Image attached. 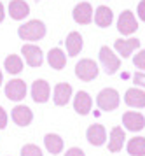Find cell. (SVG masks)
<instances>
[{"label":"cell","instance_id":"1","mask_svg":"<svg viewBox=\"0 0 145 156\" xmlns=\"http://www.w3.org/2000/svg\"><path fill=\"white\" fill-rule=\"evenodd\" d=\"M18 35L23 39V41H40L42 37L46 35V25L40 21V20H32V21L21 25L18 28Z\"/></svg>","mask_w":145,"mask_h":156},{"label":"cell","instance_id":"2","mask_svg":"<svg viewBox=\"0 0 145 156\" xmlns=\"http://www.w3.org/2000/svg\"><path fill=\"white\" fill-rule=\"evenodd\" d=\"M119 102H121V97H119L117 90H114V88H105V90H102V91L98 93V97H96L98 107L102 111H107V112L117 109Z\"/></svg>","mask_w":145,"mask_h":156},{"label":"cell","instance_id":"3","mask_svg":"<svg viewBox=\"0 0 145 156\" xmlns=\"http://www.w3.org/2000/svg\"><path fill=\"white\" fill-rule=\"evenodd\" d=\"M75 76L81 79V81H84V83H89L93 79H96L98 65L95 63L93 60H89V58H84V60H81V62L75 65Z\"/></svg>","mask_w":145,"mask_h":156},{"label":"cell","instance_id":"4","mask_svg":"<svg viewBox=\"0 0 145 156\" xmlns=\"http://www.w3.org/2000/svg\"><path fill=\"white\" fill-rule=\"evenodd\" d=\"M100 62L102 65L105 67V72L112 76V74H116L119 70V67H121V60L119 56H116V53L109 48V46H103L102 49H100Z\"/></svg>","mask_w":145,"mask_h":156},{"label":"cell","instance_id":"5","mask_svg":"<svg viewBox=\"0 0 145 156\" xmlns=\"http://www.w3.org/2000/svg\"><path fill=\"white\" fill-rule=\"evenodd\" d=\"M5 97L12 102H21L26 97V83L23 79H11L5 84Z\"/></svg>","mask_w":145,"mask_h":156},{"label":"cell","instance_id":"6","mask_svg":"<svg viewBox=\"0 0 145 156\" xmlns=\"http://www.w3.org/2000/svg\"><path fill=\"white\" fill-rule=\"evenodd\" d=\"M21 53H23L25 62H26L28 67H40L42 62H44V55H42V49L39 46L25 44V46L21 48Z\"/></svg>","mask_w":145,"mask_h":156},{"label":"cell","instance_id":"7","mask_svg":"<svg viewBox=\"0 0 145 156\" xmlns=\"http://www.w3.org/2000/svg\"><path fill=\"white\" fill-rule=\"evenodd\" d=\"M136 28H138V23L135 20L133 12L131 11H123L117 20V30L123 35H131L136 32Z\"/></svg>","mask_w":145,"mask_h":156},{"label":"cell","instance_id":"8","mask_svg":"<svg viewBox=\"0 0 145 156\" xmlns=\"http://www.w3.org/2000/svg\"><path fill=\"white\" fill-rule=\"evenodd\" d=\"M49 95H51V86H49L47 81H44V79L33 81V84H32V98H33V102L46 104L49 100Z\"/></svg>","mask_w":145,"mask_h":156},{"label":"cell","instance_id":"9","mask_svg":"<svg viewBox=\"0 0 145 156\" xmlns=\"http://www.w3.org/2000/svg\"><path fill=\"white\" fill-rule=\"evenodd\" d=\"M123 125L129 132H140V130L145 128V118H143V114H140V112L128 111V112L123 114Z\"/></svg>","mask_w":145,"mask_h":156},{"label":"cell","instance_id":"10","mask_svg":"<svg viewBox=\"0 0 145 156\" xmlns=\"http://www.w3.org/2000/svg\"><path fill=\"white\" fill-rule=\"evenodd\" d=\"M72 98V86L68 83H58L54 86V91H53V102L54 105L63 107L67 105Z\"/></svg>","mask_w":145,"mask_h":156},{"label":"cell","instance_id":"11","mask_svg":"<svg viewBox=\"0 0 145 156\" xmlns=\"http://www.w3.org/2000/svg\"><path fill=\"white\" fill-rule=\"evenodd\" d=\"M11 118H12V121L18 126H28L33 121V112L26 105H16L11 111Z\"/></svg>","mask_w":145,"mask_h":156},{"label":"cell","instance_id":"12","mask_svg":"<svg viewBox=\"0 0 145 156\" xmlns=\"http://www.w3.org/2000/svg\"><path fill=\"white\" fill-rule=\"evenodd\" d=\"M91 107H93V98L88 91H77L75 98H74V109L77 114L86 116L91 112Z\"/></svg>","mask_w":145,"mask_h":156},{"label":"cell","instance_id":"13","mask_svg":"<svg viewBox=\"0 0 145 156\" xmlns=\"http://www.w3.org/2000/svg\"><path fill=\"white\" fill-rule=\"evenodd\" d=\"M86 139H88L89 144L100 147V146H103L105 140H107V130H105L103 125H91V126L88 128V132H86Z\"/></svg>","mask_w":145,"mask_h":156},{"label":"cell","instance_id":"14","mask_svg":"<svg viewBox=\"0 0 145 156\" xmlns=\"http://www.w3.org/2000/svg\"><path fill=\"white\" fill-rule=\"evenodd\" d=\"M72 16H74L75 23H79V25H89L91 20H93V7H91V4H88V2L77 4L74 7V14Z\"/></svg>","mask_w":145,"mask_h":156},{"label":"cell","instance_id":"15","mask_svg":"<svg viewBox=\"0 0 145 156\" xmlns=\"http://www.w3.org/2000/svg\"><path fill=\"white\" fill-rule=\"evenodd\" d=\"M114 48L123 58H129L133 51L140 48V41L138 39H117L114 42Z\"/></svg>","mask_w":145,"mask_h":156},{"label":"cell","instance_id":"16","mask_svg":"<svg viewBox=\"0 0 145 156\" xmlns=\"http://www.w3.org/2000/svg\"><path fill=\"white\" fill-rule=\"evenodd\" d=\"M9 14H11L12 20L21 21L30 14V7H28V4L25 0H11L9 2Z\"/></svg>","mask_w":145,"mask_h":156},{"label":"cell","instance_id":"17","mask_svg":"<svg viewBox=\"0 0 145 156\" xmlns=\"http://www.w3.org/2000/svg\"><path fill=\"white\" fill-rule=\"evenodd\" d=\"M124 102L129 107L142 109V107H145V91L138 90V88H129L124 95Z\"/></svg>","mask_w":145,"mask_h":156},{"label":"cell","instance_id":"18","mask_svg":"<svg viewBox=\"0 0 145 156\" xmlns=\"http://www.w3.org/2000/svg\"><path fill=\"white\" fill-rule=\"evenodd\" d=\"M126 140V132L121 126H114L110 130V140H109V151L110 153H119Z\"/></svg>","mask_w":145,"mask_h":156},{"label":"cell","instance_id":"19","mask_svg":"<svg viewBox=\"0 0 145 156\" xmlns=\"http://www.w3.org/2000/svg\"><path fill=\"white\" fill-rule=\"evenodd\" d=\"M112 21H114V12L112 9H109L107 5H100L95 12V23H96L100 28H107L110 27Z\"/></svg>","mask_w":145,"mask_h":156},{"label":"cell","instance_id":"20","mask_svg":"<svg viewBox=\"0 0 145 156\" xmlns=\"http://www.w3.org/2000/svg\"><path fill=\"white\" fill-rule=\"evenodd\" d=\"M44 146H46V149H47V153H51V154H60L63 151V139L60 137L58 133H47L46 137H44Z\"/></svg>","mask_w":145,"mask_h":156},{"label":"cell","instance_id":"21","mask_svg":"<svg viewBox=\"0 0 145 156\" xmlns=\"http://www.w3.org/2000/svg\"><path fill=\"white\" fill-rule=\"evenodd\" d=\"M65 44H67L68 56H77L81 53V49H82L84 42H82V37H81L79 32H70L68 37H67V41H65Z\"/></svg>","mask_w":145,"mask_h":156},{"label":"cell","instance_id":"22","mask_svg":"<svg viewBox=\"0 0 145 156\" xmlns=\"http://www.w3.org/2000/svg\"><path fill=\"white\" fill-rule=\"evenodd\" d=\"M47 62L54 70H61L67 65V56H65V53L60 48H54V49H51L47 53Z\"/></svg>","mask_w":145,"mask_h":156},{"label":"cell","instance_id":"23","mask_svg":"<svg viewBox=\"0 0 145 156\" xmlns=\"http://www.w3.org/2000/svg\"><path fill=\"white\" fill-rule=\"evenodd\" d=\"M128 153L131 156H145V137H133L128 140Z\"/></svg>","mask_w":145,"mask_h":156},{"label":"cell","instance_id":"24","mask_svg":"<svg viewBox=\"0 0 145 156\" xmlns=\"http://www.w3.org/2000/svg\"><path fill=\"white\" fill-rule=\"evenodd\" d=\"M4 67H5V70L9 72V74L16 76V74H19V72L23 70V60H21L18 55H9V56L5 58V62H4Z\"/></svg>","mask_w":145,"mask_h":156},{"label":"cell","instance_id":"25","mask_svg":"<svg viewBox=\"0 0 145 156\" xmlns=\"http://www.w3.org/2000/svg\"><path fill=\"white\" fill-rule=\"evenodd\" d=\"M21 156H44L39 146L35 144H25L21 147Z\"/></svg>","mask_w":145,"mask_h":156},{"label":"cell","instance_id":"26","mask_svg":"<svg viewBox=\"0 0 145 156\" xmlns=\"http://www.w3.org/2000/svg\"><path fill=\"white\" fill-rule=\"evenodd\" d=\"M133 63H135V67H138L140 70H145V49L136 53V56L133 58Z\"/></svg>","mask_w":145,"mask_h":156},{"label":"cell","instance_id":"27","mask_svg":"<svg viewBox=\"0 0 145 156\" xmlns=\"http://www.w3.org/2000/svg\"><path fill=\"white\" fill-rule=\"evenodd\" d=\"M7 121H9V116H7L5 109L0 105V130H4L7 126Z\"/></svg>","mask_w":145,"mask_h":156},{"label":"cell","instance_id":"28","mask_svg":"<svg viewBox=\"0 0 145 156\" xmlns=\"http://www.w3.org/2000/svg\"><path fill=\"white\" fill-rule=\"evenodd\" d=\"M133 81H135V84H136V86L145 88V74H143V72H136V74L133 76Z\"/></svg>","mask_w":145,"mask_h":156},{"label":"cell","instance_id":"29","mask_svg":"<svg viewBox=\"0 0 145 156\" xmlns=\"http://www.w3.org/2000/svg\"><path fill=\"white\" fill-rule=\"evenodd\" d=\"M63 156H86V154H84V151L81 147H70Z\"/></svg>","mask_w":145,"mask_h":156},{"label":"cell","instance_id":"30","mask_svg":"<svg viewBox=\"0 0 145 156\" xmlns=\"http://www.w3.org/2000/svg\"><path fill=\"white\" fill-rule=\"evenodd\" d=\"M136 12H138L140 20H142V21H145V0H142V2L138 4V9H136Z\"/></svg>","mask_w":145,"mask_h":156},{"label":"cell","instance_id":"31","mask_svg":"<svg viewBox=\"0 0 145 156\" xmlns=\"http://www.w3.org/2000/svg\"><path fill=\"white\" fill-rule=\"evenodd\" d=\"M4 16H5V11H4V4L0 2V23L4 21Z\"/></svg>","mask_w":145,"mask_h":156},{"label":"cell","instance_id":"32","mask_svg":"<svg viewBox=\"0 0 145 156\" xmlns=\"http://www.w3.org/2000/svg\"><path fill=\"white\" fill-rule=\"evenodd\" d=\"M2 81H4V76H2V70H0V86H2Z\"/></svg>","mask_w":145,"mask_h":156}]
</instances>
